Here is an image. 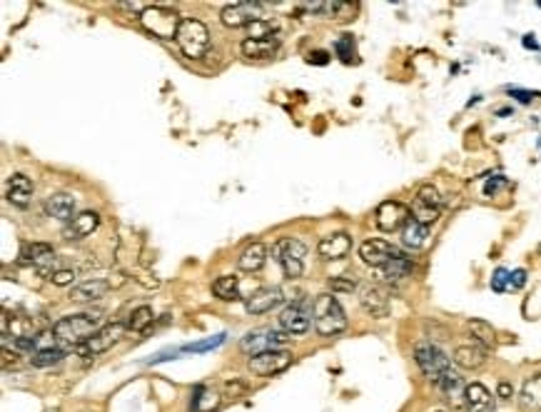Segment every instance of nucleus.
<instances>
[{"label":"nucleus","mask_w":541,"mask_h":412,"mask_svg":"<svg viewBox=\"0 0 541 412\" xmlns=\"http://www.w3.org/2000/svg\"><path fill=\"white\" fill-rule=\"evenodd\" d=\"M274 30H277L274 20L262 18V20H257V23H252L247 28V38H252V41H267V38H274Z\"/></svg>","instance_id":"72a5a7b5"},{"label":"nucleus","mask_w":541,"mask_h":412,"mask_svg":"<svg viewBox=\"0 0 541 412\" xmlns=\"http://www.w3.org/2000/svg\"><path fill=\"white\" fill-rule=\"evenodd\" d=\"M312 320H314V330L322 338H335V335L347 330V315H344L339 300L335 295H330V292H322V295L314 298Z\"/></svg>","instance_id":"f257e3e1"},{"label":"nucleus","mask_w":541,"mask_h":412,"mask_svg":"<svg viewBox=\"0 0 541 412\" xmlns=\"http://www.w3.org/2000/svg\"><path fill=\"white\" fill-rule=\"evenodd\" d=\"M295 355H292L290 350H267V352H260V355H252L250 357V370L255 372L257 378H272V375H279V372H285L287 367L292 365Z\"/></svg>","instance_id":"0eeeda50"},{"label":"nucleus","mask_w":541,"mask_h":412,"mask_svg":"<svg viewBox=\"0 0 541 412\" xmlns=\"http://www.w3.org/2000/svg\"><path fill=\"white\" fill-rule=\"evenodd\" d=\"M496 397H502V400H512L514 387L509 383H499V387H496Z\"/></svg>","instance_id":"49530a36"},{"label":"nucleus","mask_w":541,"mask_h":412,"mask_svg":"<svg viewBox=\"0 0 541 412\" xmlns=\"http://www.w3.org/2000/svg\"><path fill=\"white\" fill-rule=\"evenodd\" d=\"M97 225H100V215H97V212H92V210L78 212V215L70 220L68 228H65V238H68V240H83V238L95 233Z\"/></svg>","instance_id":"aec40b11"},{"label":"nucleus","mask_w":541,"mask_h":412,"mask_svg":"<svg viewBox=\"0 0 541 412\" xmlns=\"http://www.w3.org/2000/svg\"><path fill=\"white\" fill-rule=\"evenodd\" d=\"M409 218H412V210L405 205V202H397V200H384L374 212V223L382 233L402 230Z\"/></svg>","instance_id":"9b49d317"},{"label":"nucleus","mask_w":541,"mask_h":412,"mask_svg":"<svg viewBox=\"0 0 541 412\" xmlns=\"http://www.w3.org/2000/svg\"><path fill=\"white\" fill-rule=\"evenodd\" d=\"M122 332H125V327L120 325V322H113V325H105L100 327V330L92 335L87 343H83L80 348H75L78 352H83V355L92 357V355H100V352H108L110 348H113L115 343H118L120 338H122Z\"/></svg>","instance_id":"f8f14e48"},{"label":"nucleus","mask_w":541,"mask_h":412,"mask_svg":"<svg viewBox=\"0 0 541 412\" xmlns=\"http://www.w3.org/2000/svg\"><path fill=\"white\" fill-rule=\"evenodd\" d=\"M509 275L512 273H507L504 268H499L494 273V277H491V290H496V292H504L507 290V285H509Z\"/></svg>","instance_id":"a19ab883"},{"label":"nucleus","mask_w":541,"mask_h":412,"mask_svg":"<svg viewBox=\"0 0 541 412\" xmlns=\"http://www.w3.org/2000/svg\"><path fill=\"white\" fill-rule=\"evenodd\" d=\"M519 405L524 412H541V372L524 380L519 392Z\"/></svg>","instance_id":"b1692460"},{"label":"nucleus","mask_w":541,"mask_h":412,"mask_svg":"<svg viewBox=\"0 0 541 412\" xmlns=\"http://www.w3.org/2000/svg\"><path fill=\"white\" fill-rule=\"evenodd\" d=\"M20 260L35 265L43 275H52L50 265H55V250L48 242H25L20 247Z\"/></svg>","instance_id":"4468645a"},{"label":"nucleus","mask_w":541,"mask_h":412,"mask_svg":"<svg viewBox=\"0 0 541 412\" xmlns=\"http://www.w3.org/2000/svg\"><path fill=\"white\" fill-rule=\"evenodd\" d=\"M212 292H215V298L225 300V303L239 300V280L234 275H223L212 282Z\"/></svg>","instance_id":"c85d7f7f"},{"label":"nucleus","mask_w":541,"mask_h":412,"mask_svg":"<svg viewBox=\"0 0 541 412\" xmlns=\"http://www.w3.org/2000/svg\"><path fill=\"white\" fill-rule=\"evenodd\" d=\"M437 387L444 392L447 400H456V397H464V390H467V385H464V380L459 378L454 370H451V372H447L444 378L439 380Z\"/></svg>","instance_id":"7c9ffc66"},{"label":"nucleus","mask_w":541,"mask_h":412,"mask_svg":"<svg viewBox=\"0 0 541 412\" xmlns=\"http://www.w3.org/2000/svg\"><path fill=\"white\" fill-rule=\"evenodd\" d=\"M502 185H507V180H504V178H502V175H496V178H494V180H489V183H486L484 193H486V195H494V193H496V190L502 188Z\"/></svg>","instance_id":"de8ad7c7"},{"label":"nucleus","mask_w":541,"mask_h":412,"mask_svg":"<svg viewBox=\"0 0 541 412\" xmlns=\"http://www.w3.org/2000/svg\"><path fill=\"white\" fill-rule=\"evenodd\" d=\"M524 285H526V270H514V273L509 275V287L521 290Z\"/></svg>","instance_id":"79ce46f5"},{"label":"nucleus","mask_w":541,"mask_h":412,"mask_svg":"<svg viewBox=\"0 0 541 412\" xmlns=\"http://www.w3.org/2000/svg\"><path fill=\"white\" fill-rule=\"evenodd\" d=\"M397 255H402L397 247L389 245L387 240H377V238L365 240L359 245V258H362V263L370 265V268H377V270L384 268V265H387L389 260L397 258Z\"/></svg>","instance_id":"ddd939ff"},{"label":"nucleus","mask_w":541,"mask_h":412,"mask_svg":"<svg viewBox=\"0 0 541 412\" xmlns=\"http://www.w3.org/2000/svg\"><path fill=\"white\" fill-rule=\"evenodd\" d=\"M75 280V273L73 270H55V273L50 275V282L57 287H65V285H73Z\"/></svg>","instance_id":"ea45409f"},{"label":"nucleus","mask_w":541,"mask_h":412,"mask_svg":"<svg viewBox=\"0 0 541 412\" xmlns=\"http://www.w3.org/2000/svg\"><path fill=\"white\" fill-rule=\"evenodd\" d=\"M427 238H429V228L422 223H416L414 218L407 220V225L402 228V242L407 247H412V250H419L427 242Z\"/></svg>","instance_id":"bb28decb"},{"label":"nucleus","mask_w":541,"mask_h":412,"mask_svg":"<svg viewBox=\"0 0 541 412\" xmlns=\"http://www.w3.org/2000/svg\"><path fill=\"white\" fill-rule=\"evenodd\" d=\"M279 303H282L279 287H260V290L252 292L250 298H245V310L250 315H265L272 308H277Z\"/></svg>","instance_id":"2eb2a0df"},{"label":"nucleus","mask_w":541,"mask_h":412,"mask_svg":"<svg viewBox=\"0 0 541 412\" xmlns=\"http://www.w3.org/2000/svg\"><path fill=\"white\" fill-rule=\"evenodd\" d=\"M335 50H337V55L342 57L344 63H349L354 57V41H352V35H342L339 41L335 43Z\"/></svg>","instance_id":"4c0bfd02"},{"label":"nucleus","mask_w":541,"mask_h":412,"mask_svg":"<svg viewBox=\"0 0 541 412\" xmlns=\"http://www.w3.org/2000/svg\"><path fill=\"white\" fill-rule=\"evenodd\" d=\"M365 313H370L372 317H387L389 315V298L382 287L370 285L362 290V298H359Z\"/></svg>","instance_id":"412c9836"},{"label":"nucleus","mask_w":541,"mask_h":412,"mask_svg":"<svg viewBox=\"0 0 541 412\" xmlns=\"http://www.w3.org/2000/svg\"><path fill=\"white\" fill-rule=\"evenodd\" d=\"M262 13H265V3H252V0H247V3H232V6H227L223 11V15H220V20H223V25H227V28H250L252 23H257V20H262Z\"/></svg>","instance_id":"1a4fd4ad"},{"label":"nucleus","mask_w":541,"mask_h":412,"mask_svg":"<svg viewBox=\"0 0 541 412\" xmlns=\"http://www.w3.org/2000/svg\"><path fill=\"white\" fill-rule=\"evenodd\" d=\"M75 207H78V202L70 193H52L45 200L48 218L63 220V223H70L75 218Z\"/></svg>","instance_id":"6ab92c4d"},{"label":"nucleus","mask_w":541,"mask_h":412,"mask_svg":"<svg viewBox=\"0 0 541 412\" xmlns=\"http://www.w3.org/2000/svg\"><path fill=\"white\" fill-rule=\"evenodd\" d=\"M412 270H414V263H412L407 255H397V258L389 260L384 268H379V277H382V280H389V282H397V280L409 277Z\"/></svg>","instance_id":"a878e982"},{"label":"nucleus","mask_w":541,"mask_h":412,"mask_svg":"<svg viewBox=\"0 0 541 412\" xmlns=\"http://www.w3.org/2000/svg\"><path fill=\"white\" fill-rule=\"evenodd\" d=\"M524 46H526V48H536V43H534V35H526V38H524Z\"/></svg>","instance_id":"09e8293b"},{"label":"nucleus","mask_w":541,"mask_h":412,"mask_svg":"<svg viewBox=\"0 0 541 412\" xmlns=\"http://www.w3.org/2000/svg\"><path fill=\"white\" fill-rule=\"evenodd\" d=\"M454 365L464 367V370H479V367L486 362V350L484 348H479L477 343L472 345H459V348L454 350Z\"/></svg>","instance_id":"393cba45"},{"label":"nucleus","mask_w":541,"mask_h":412,"mask_svg":"<svg viewBox=\"0 0 541 412\" xmlns=\"http://www.w3.org/2000/svg\"><path fill=\"white\" fill-rule=\"evenodd\" d=\"M285 343H287V332L272 330V327H262V330L247 332L245 338L239 340V348H242V352L260 355V352H267V350H282Z\"/></svg>","instance_id":"6e6552de"},{"label":"nucleus","mask_w":541,"mask_h":412,"mask_svg":"<svg viewBox=\"0 0 541 412\" xmlns=\"http://www.w3.org/2000/svg\"><path fill=\"white\" fill-rule=\"evenodd\" d=\"M150 325H153V308H148V305H140V308L132 310L130 320H127V330L145 332Z\"/></svg>","instance_id":"2f4dec72"},{"label":"nucleus","mask_w":541,"mask_h":412,"mask_svg":"<svg viewBox=\"0 0 541 412\" xmlns=\"http://www.w3.org/2000/svg\"><path fill=\"white\" fill-rule=\"evenodd\" d=\"M439 412H442V410H439Z\"/></svg>","instance_id":"8fccbe9b"},{"label":"nucleus","mask_w":541,"mask_h":412,"mask_svg":"<svg viewBox=\"0 0 541 412\" xmlns=\"http://www.w3.org/2000/svg\"><path fill=\"white\" fill-rule=\"evenodd\" d=\"M33 180L23 172H13L8 180V202H13L15 207H28L30 198H33Z\"/></svg>","instance_id":"a211bd4d"},{"label":"nucleus","mask_w":541,"mask_h":412,"mask_svg":"<svg viewBox=\"0 0 541 412\" xmlns=\"http://www.w3.org/2000/svg\"><path fill=\"white\" fill-rule=\"evenodd\" d=\"M467 330H469V335H472L474 343H477L479 348L489 350V348H494V345H496V330L489 325V322H484V320H469V322H467Z\"/></svg>","instance_id":"cd10ccee"},{"label":"nucleus","mask_w":541,"mask_h":412,"mask_svg":"<svg viewBox=\"0 0 541 412\" xmlns=\"http://www.w3.org/2000/svg\"><path fill=\"white\" fill-rule=\"evenodd\" d=\"M113 290L110 280H103V277H90V280L80 282L70 290V300L73 303H92V300L105 298L108 292Z\"/></svg>","instance_id":"f3484780"},{"label":"nucleus","mask_w":541,"mask_h":412,"mask_svg":"<svg viewBox=\"0 0 541 412\" xmlns=\"http://www.w3.org/2000/svg\"><path fill=\"white\" fill-rule=\"evenodd\" d=\"M304 255L307 247L297 238H279L272 245V258L277 260L287 277H300L304 273Z\"/></svg>","instance_id":"39448f33"},{"label":"nucleus","mask_w":541,"mask_h":412,"mask_svg":"<svg viewBox=\"0 0 541 412\" xmlns=\"http://www.w3.org/2000/svg\"><path fill=\"white\" fill-rule=\"evenodd\" d=\"M63 357H65V352H63V350H57V348L38 350V352H33V355H30V362H33L35 367H50V365H57V362L63 360Z\"/></svg>","instance_id":"c9c22d12"},{"label":"nucleus","mask_w":541,"mask_h":412,"mask_svg":"<svg viewBox=\"0 0 541 412\" xmlns=\"http://www.w3.org/2000/svg\"><path fill=\"white\" fill-rule=\"evenodd\" d=\"M416 200H422L424 205H432V207H442V195L434 185H422V188L416 190Z\"/></svg>","instance_id":"e433bc0d"},{"label":"nucleus","mask_w":541,"mask_h":412,"mask_svg":"<svg viewBox=\"0 0 541 412\" xmlns=\"http://www.w3.org/2000/svg\"><path fill=\"white\" fill-rule=\"evenodd\" d=\"M307 60H309V63H312V65H327V63H330V53H325V50H314V53H309Z\"/></svg>","instance_id":"c03bdc74"},{"label":"nucleus","mask_w":541,"mask_h":412,"mask_svg":"<svg viewBox=\"0 0 541 412\" xmlns=\"http://www.w3.org/2000/svg\"><path fill=\"white\" fill-rule=\"evenodd\" d=\"M464 402L469 412H494V397L482 383H472L464 390Z\"/></svg>","instance_id":"4be33fe9"},{"label":"nucleus","mask_w":541,"mask_h":412,"mask_svg":"<svg viewBox=\"0 0 541 412\" xmlns=\"http://www.w3.org/2000/svg\"><path fill=\"white\" fill-rule=\"evenodd\" d=\"M17 362H20V355H17L15 350H8V348H3V367L6 370H10V367H17Z\"/></svg>","instance_id":"37998d69"},{"label":"nucleus","mask_w":541,"mask_h":412,"mask_svg":"<svg viewBox=\"0 0 541 412\" xmlns=\"http://www.w3.org/2000/svg\"><path fill=\"white\" fill-rule=\"evenodd\" d=\"M330 287H332V292H354L357 290V280H352L347 275H339V277H332Z\"/></svg>","instance_id":"58836bf2"},{"label":"nucleus","mask_w":541,"mask_h":412,"mask_svg":"<svg viewBox=\"0 0 541 412\" xmlns=\"http://www.w3.org/2000/svg\"><path fill=\"white\" fill-rule=\"evenodd\" d=\"M509 92H512L514 97H517L519 103H531L536 97V92H529V90H519V88H509Z\"/></svg>","instance_id":"a18cd8bd"},{"label":"nucleus","mask_w":541,"mask_h":412,"mask_svg":"<svg viewBox=\"0 0 541 412\" xmlns=\"http://www.w3.org/2000/svg\"><path fill=\"white\" fill-rule=\"evenodd\" d=\"M217 405H220V395L207 392V390H202V387L195 390V400H192L195 412H212Z\"/></svg>","instance_id":"f704fd0d"},{"label":"nucleus","mask_w":541,"mask_h":412,"mask_svg":"<svg viewBox=\"0 0 541 412\" xmlns=\"http://www.w3.org/2000/svg\"><path fill=\"white\" fill-rule=\"evenodd\" d=\"M279 48V38H267V41H252L245 38L242 41V53L245 57H269Z\"/></svg>","instance_id":"c756f323"},{"label":"nucleus","mask_w":541,"mask_h":412,"mask_svg":"<svg viewBox=\"0 0 541 412\" xmlns=\"http://www.w3.org/2000/svg\"><path fill=\"white\" fill-rule=\"evenodd\" d=\"M309 325H312V303L307 300H297L279 313V327L287 335H304Z\"/></svg>","instance_id":"9d476101"},{"label":"nucleus","mask_w":541,"mask_h":412,"mask_svg":"<svg viewBox=\"0 0 541 412\" xmlns=\"http://www.w3.org/2000/svg\"><path fill=\"white\" fill-rule=\"evenodd\" d=\"M265 263H267V247L262 242H250L237 258V268L242 273H260Z\"/></svg>","instance_id":"5701e85b"},{"label":"nucleus","mask_w":541,"mask_h":412,"mask_svg":"<svg viewBox=\"0 0 541 412\" xmlns=\"http://www.w3.org/2000/svg\"><path fill=\"white\" fill-rule=\"evenodd\" d=\"M140 23H143V28L148 30L150 35H155L160 41H175L183 18L177 15L172 8L150 6L145 13H140Z\"/></svg>","instance_id":"20e7f679"},{"label":"nucleus","mask_w":541,"mask_h":412,"mask_svg":"<svg viewBox=\"0 0 541 412\" xmlns=\"http://www.w3.org/2000/svg\"><path fill=\"white\" fill-rule=\"evenodd\" d=\"M175 43L180 46L185 57H202L210 48V30L202 20L197 18H183V23H180V30H177V38Z\"/></svg>","instance_id":"7ed1b4c3"},{"label":"nucleus","mask_w":541,"mask_h":412,"mask_svg":"<svg viewBox=\"0 0 541 412\" xmlns=\"http://www.w3.org/2000/svg\"><path fill=\"white\" fill-rule=\"evenodd\" d=\"M352 250V238L347 233H332L322 238L317 245V252L322 260H342Z\"/></svg>","instance_id":"dca6fc26"},{"label":"nucleus","mask_w":541,"mask_h":412,"mask_svg":"<svg viewBox=\"0 0 541 412\" xmlns=\"http://www.w3.org/2000/svg\"><path fill=\"white\" fill-rule=\"evenodd\" d=\"M412 218L416 220V223H422V225H432V223H437V218H439V207H432V205H424L422 200H416L414 198V202H412Z\"/></svg>","instance_id":"473e14b6"},{"label":"nucleus","mask_w":541,"mask_h":412,"mask_svg":"<svg viewBox=\"0 0 541 412\" xmlns=\"http://www.w3.org/2000/svg\"><path fill=\"white\" fill-rule=\"evenodd\" d=\"M100 315H92V313H80V315H65L52 325V335L57 338V343L73 345L80 348L83 343L95 335L100 330Z\"/></svg>","instance_id":"f03ea898"},{"label":"nucleus","mask_w":541,"mask_h":412,"mask_svg":"<svg viewBox=\"0 0 541 412\" xmlns=\"http://www.w3.org/2000/svg\"><path fill=\"white\" fill-rule=\"evenodd\" d=\"M414 360H416V365H419V370H422L424 378L432 380L434 385H439V380L444 378L447 372H451V360L434 343L416 345Z\"/></svg>","instance_id":"423d86ee"}]
</instances>
